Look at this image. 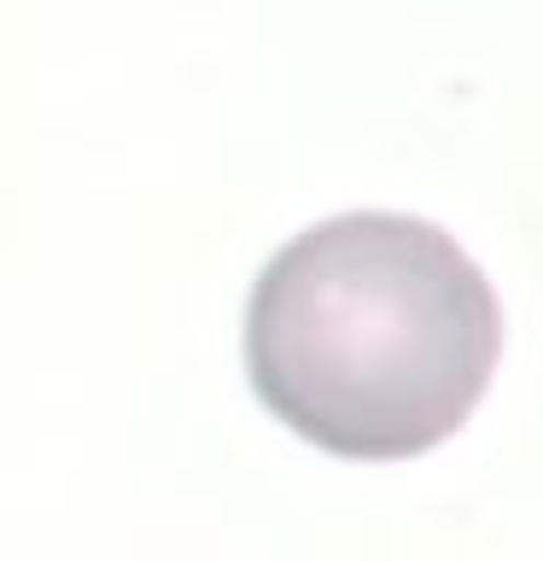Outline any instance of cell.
Masks as SVG:
<instances>
[{
  "label": "cell",
  "mask_w": 543,
  "mask_h": 561,
  "mask_svg": "<svg viewBox=\"0 0 543 561\" xmlns=\"http://www.w3.org/2000/svg\"><path fill=\"white\" fill-rule=\"evenodd\" d=\"M497 363V287L427 217L315 222L263 263L245 305V375L263 410L350 462L444 445Z\"/></svg>",
  "instance_id": "1"
}]
</instances>
